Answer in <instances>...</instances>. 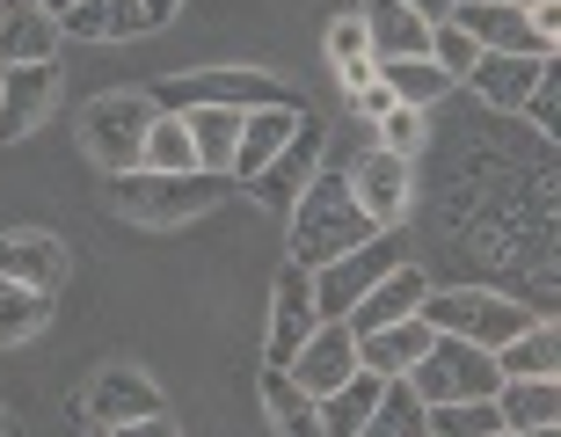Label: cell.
Instances as JSON below:
<instances>
[{"mask_svg":"<svg viewBox=\"0 0 561 437\" xmlns=\"http://www.w3.org/2000/svg\"><path fill=\"white\" fill-rule=\"evenodd\" d=\"M431 350V329H423V313H409V321H387V329L357 335V365L379 379H409V365Z\"/></svg>","mask_w":561,"mask_h":437,"instance_id":"22","label":"cell"},{"mask_svg":"<svg viewBox=\"0 0 561 437\" xmlns=\"http://www.w3.org/2000/svg\"><path fill=\"white\" fill-rule=\"evenodd\" d=\"M503 8H533V0H503Z\"/></svg>","mask_w":561,"mask_h":437,"instance_id":"45","label":"cell"},{"mask_svg":"<svg viewBox=\"0 0 561 437\" xmlns=\"http://www.w3.org/2000/svg\"><path fill=\"white\" fill-rule=\"evenodd\" d=\"M379 387H387V379L357 365V372L343 379L335 394H321V401H313V416H321V437H357V430H365V416L379 409Z\"/></svg>","mask_w":561,"mask_h":437,"instance_id":"26","label":"cell"},{"mask_svg":"<svg viewBox=\"0 0 561 437\" xmlns=\"http://www.w3.org/2000/svg\"><path fill=\"white\" fill-rule=\"evenodd\" d=\"M423 329L437 335H459V343H481V350H503L511 335H525L540 313L511 299V291H489V285H431L423 291Z\"/></svg>","mask_w":561,"mask_h":437,"instance_id":"4","label":"cell"},{"mask_svg":"<svg viewBox=\"0 0 561 437\" xmlns=\"http://www.w3.org/2000/svg\"><path fill=\"white\" fill-rule=\"evenodd\" d=\"M401 8H409V15H423V22L437 30V22H453V8H459V0H401Z\"/></svg>","mask_w":561,"mask_h":437,"instance_id":"40","label":"cell"},{"mask_svg":"<svg viewBox=\"0 0 561 437\" xmlns=\"http://www.w3.org/2000/svg\"><path fill=\"white\" fill-rule=\"evenodd\" d=\"M285 263H299V271H321V263H335V255H351L373 241V219H365V205L351 197V183H343V168L321 161L313 168V183L299 189V205L285 211Z\"/></svg>","mask_w":561,"mask_h":437,"instance_id":"2","label":"cell"},{"mask_svg":"<svg viewBox=\"0 0 561 437\" xmlns=\"http://www.w3.org/2000/svg\"><path fill=\"white\" fill-rule=\"evenodd\" d=\"M518 117L540 131V139H554V125H561V66L554 59L540 66V81H533V95L518 103Z\"/></svg>","mask_w":561,"mask_h":437,"instance_id":"37","label":"cell"},{"mask_svg":"<svg viewBox=\"0 0 561 437\" xmlns=\"http://www.w3.org/2000/svg\"><path fill=\"white\" fill-rule=\"evenodd\" d=\"M233 175H211V168H183V175H161V168H125L110 175V211L131 219V227H190L233 197Z\"/></svg>","mask_w":561,"mask_h":437,"instance_id":"3","label":"cell"},{"mask_svg":"<svg viewBox=\"0 0 561 437\" xmlns=\"http://www.w3.org/2000/svg\"><path fill=\"white\" fill-rule=\"evenodd\" d=\"M51 313H59L51 291H30V285H8V277H0V343H30V335H44Z\"/></svg>","mask_w":561,"mask_h":437,"instance_id":"30","label":"cell"},{"mask_svg":"<svg viewBox=\"0 0 561 437\" xmlns=\"http://www.w3.org/2000/svg\"><path fill=\"white\" fill-rule=\"evenodd\" d=\"M285 372L299 379V387H307L313 401H321V394H335V387H343V379L357 372V335L343 329V321H321V329H313L307 343H299V357H291Z\"/></svg>","mask_w":561,"mask_h":437,"instance_id":"15","label":"cell"},{"mask_svg":"<svg viewBox=\"0 0 561 437\" xmlns=\"http://www.w3.org/2000/svg\"><path fill=\"white\" fill-rule=\"evenodd\" d=\"M474 59H481V44L467 37L459 22H437V30H431V66H437V73H445L453 88L467 81V73H474Z\"/></svg>","mask_w":561,"mask_h":437,"instance_id":"36","label":"cell"},{"mask_svg":"<svg viewBox=\"0 0 561 437\" xmlns=\"http://www.w3.org/2000/svg\"><path fill=\"white\" fill-rule=\"evenodd\" d=\"M496 372L503 379H561V329H554V313H540L525 335H511L496 350Z\"/></svg>","mask_w":561,"mask_h":437,"instance_id":"24","label":"cell"},{"mask_svg":"<svg viewBox=\"0 0 561 437\" xmlns=\"http://www.w3.org/2000/svg\"><path fill=\"white\" fill-rule=\"evenodd\" d=\"M547 59H525V51H481L474 73H467V95H474L481 110H496V117H518V103L533 95V81H540Z\"/></svg>","mask_w":561,"mask_h":437,"instance_id":"16","label":"cell"},{"mask_svg":"<svg viewBox=\"0 0 561 437\" xmlns=\"http://www.w3.org/2000/svg\"><path fill=\"white\" fill-rule=\"evenodd\" d=\"M423 409H445V401H496L503 372H496V350H481V343H459V335H437L431 329V350L409 365L401 379Z\"/></svg>","mask_w":561,"mask_h":437,"instance_id":"6","label":"cell"},{"mask_svg":"<svg viewBox=\"0 0 561 437\" xmlns=\"http://www.w3.org/2000/svg\"><path fill=\"white\" fill-rule=\"evenodd\" d=\"M0 277L59 299L66 277H73V249H66L59 233H37V227H0Z\"/></svg>","mask_w":561,"mask_h":437,"instance_id":"12","label":"cell"},{"mask_svg":"<svg viewBox=\"0 0 561 437\" xmlns=\"http://www.w3.org/2000/svg\"><path fill=\"white\" fill-rule=\"evenodd\" d=\"M496 416H503V430H554L561 423V379H503Z\"/></svg>","mask_w":561,"mask_h":437,"instance_id":"25","label":"cell"},{"mask_svg":"<svg viewBox=\"0 0 561 437\" xmlns=\"http://www.w3.org/2000/svg\"><path fill=\"white\" fill-rule=\"evenodd\" d=\"M0 437H15V423H8V409H0Z\"/></svg>","mask_w":561,"mask_h":437,"instance_id":"44","label":"cell"},{"mask_svg":"<svg viewBox=\"0 0 561 437\" xmlns=\"http://www.w3.org/2000/svg\"><path fill=\"white\" fill-rule=\"evenodd\" d=\"M299 131V103H277V110H249L241 117V139H233V183H249L255 168H271L277 153H285V139Z\"/></svg>","mask_w":561,"mask_h":437,"instance_id":"21","label":"cell"},{"mask_svg":"<svg viewBox=\"0 0 561 437\" xmlns=\"http://www.w3.org/2000/svg\"><path fill=\"white\" fill-rule=\"evenodd\" d=\"M357 437H431V409H423L401 379H387V387H379V409L365 416Z\"/></svg>","mask_w":561,"mask_h":437,"instance_id":"31","label":"cell"},{"mask_svg":"<svg viewBox=\"0 0 561 437\" xmlns=\"http://www.w3.org/2000/svg\"><path fill=\"white\" fill-rule=\"evenodd\" d=\"M489 437H518V430H489Z\"/></svg>","mask_w":561,"mask_h":437,"instance_id":"46","label":"cell"},{"mask_svg":"<svg viewBox=\"0 0 561 437\" xmlns=\"http://www.w3.org/2000/svg\"><path fill=\"white\" fill-rule=\"evenodd\" d=\"M373 146L394 153V161H423V153H431V110L394 103L387 117H373Z\"/></svg>","mask_w":561,"mask_h":437,"instance_id":"34","label":"cell"},{"mask_svg":"<svg viewBox=\"0 0 561 437\" xmlns=\"http://www.w3.org/2000/svg\"><path fill=\"white\" fill-rule=\"evenodd\" d=\"M255 387H263V416H271L277 437H321L313 394H307V387H299L291 372H271V365H263V379H255Z\"/></svg>","mask_w":561,"mask_h":437,"instance_id":"27","label":"cell"},{"mask_svg":"<svg viewBox=\"0 0 561 437\" xmlns=\"http://www.w3.org/2000/svg\"><path fill=\"white\" fill-rule=\"evenodd\" d=\"M95 437H110V430H95Z\"/></svg>","mask_w":561,"mask_h":437,"instance_id":"47","label":"cell"},{"mask_svg":"<svg viewBox=\"0 0 561 437\" xmlns=\"http://www.w3.org/2000/svg\"><path fill=\"white\" fill-rule=\"evenodd\" d=\"M146 125H153V103H146V88H110V95H95V103H88V117H81L88 161L103 168V175H125V168H139Z\"/></svg>","mask_w":561,"mask_h":437,"instance_id":"7","label":"cell"},{"mask_svg":"<svg viewBox=\"0 0 561 437\" xmlns=\"http://www.w3.org/2000/svg\"><path fill=\"white\" fill-rule=\"evenodd\" d=\"M153 110H277L291 103V88L263 66H205V73H161L146 81Z\"/></svg>","mask_w":561,"mask_h":437,"instance_id":"5","label":"cell"},{"mask_svg":"<svg viewBox=\"0 0 561 437\" xmlns=\"http://www.w3.org/2000/svg\"><path fill=\"white\" fill-rule=\"evenodd\" d=\"M313 329H321V313H313V277L299 271V263H285V271L271 277V335H263V365L285 372Z\"/></svg>","mask_w":561,"mask_h":437,"instance_id":"10","label":"cell"},{"mask_svg":"<svg viewBox=\"0 0 561 437\" xmlns=\"http://www.w3.org/2000/svg\"><path fill=\"white\" fill-rule=\"evenodd\" d=\"M379 81H387V95L409 103V110H431V103H453V95H459V88L431 66V51H423V59H387V66H379Z\"/></svg>","mask_w":561,"mask_h":437,"instance_id":"29","label":"cell"},{"mask_svg":"<svg viewBox=\"0 0 561 437\" xmlns=\"http://www.w3.org/2000/svg\"><path fill=\"white\" fill-rule=\"evenodd\" d=\"M59 30L81 44H131L146 30V15H139V0H73L59 15Z\"/></svg>","mask_w":561,"mask_h":437,"instance_id":"23","label":"cell"},{"mask_svg":"<svg viewBox=\"0 0 561 437\" xmlns=\"http://www.w3.org/2000/svg\"><path fill=\"white\" fill-rule=\"evenodd\" d=\"M161 409H168L161 387H153L139 365H103L95 387H88V423H95V430H125V423L161 416Z\"/></svg>","mask_w":561,"mask_h":437,"instance_id":"14","label":"cell"},{"mask_svg":"<svg viewBox=\"0 0 561 437\" xmlns=\"http://www.w3.org/2000/svg\"><path fill=\"white\" fill-rule=\"evenodd\" d=\"M365 44H373V66H387V59H423L431 51V22L423 15H409L401 0H365Z\"/></svg>","mask_w":561,"mask_h":437,"instance_id":"20","label":"cell"},{"mask_svg":"<svg viewBox=\"0 0 561 437\" xmlns=\"http://www.w3.org/2000/svg\"><path fill=\"white\" fill-rule=\"evenodd\" d=\"M190 125V146H197V168H211V175H227L233 168V139H241V117L249 110H175Z\"/></svg>","mask_w":561,"mask_h":437,"instance_id":"28","label":"cell"},{"mask_svg":"<svg viewBox=\"0 0 561 437\" xmlns=\"http://www.w3.org/2000/svg\"><path fill=\"white\" fill-rule=\"evenodd\" d=\"M453 22L481 44V51H525V59H554V51H540V37H533L525 8H503V0H467V8H453Z\"/></svg>","mask_w":561,"mask_h":437,"instance_id":"19","label":"cell"},{"mask_svg":"<svg viewBox=\"0 0 561 437\" xmlns=\"http://www.w3.org/2000/svg\"><path fill=\"white\" fill-rule=\"evenodd\" d=\"M503 430L496 401H445V409H431V437H489Z\"/></svg>","mask_w":561,"mask_h":437,"instance_id":"35","label":"cell"},{"mask_svg":"<svg viewBox=\"0 0 561 437\" xmlns=\"http://www.w3.org/2000/svg\"><path fill=\"white\" fill-rule=\"evenodd\" d=\"M394 263H409V249H401L394 227H379L365 249H351V255H335V263H321V271H307L313 277V313H321V321H343V313L394 271Z\"/></svg>","mask_w":561,"mask_h":437,"instance_id":"8","label":"cell"},{"mask_svg":"<svg viewBox=\"0 0 561 437\" xmlns=\"http://www.w3.org/2000/svg\"><path fill=\"white\" fill-rule=\"evenodd\" d=\"M321 153H329V125H313V117H299V131L285 139V153H277L271 168H255L249 183V197L255 205H277V211H291L299 205V189L313 183V168H321Z\"/></svg>","mask_w":561,"mask_h":437,"instance_id":"11","label":"cell"},{"mask_svg":"<svg viewBox=\"0 0 561 437\" xmlns=\"http://www.w3.org/2000/svg\"><path fill=\"white\" fill-rule=\"evenodd\" d=\"M110 437H183V430H175V416L161 409V416H139V423H125V430H110Z\"/></svg>","mask_w":561,"mask_h":437,"instance_id":"39","label":"cell"},{"mask_svg":"<svg viewBox=\"0 0 561 437\" xmlns=\"http://www.w3.org/2000/svg\"><path fill=\"white\" fill-rule=\"evenodd\" d=\"M329 66H335V81H343V95H357V88L379 73L373 44H365V22H357V15H335L329 22Z\"/></svg>","mask_w":561,"mask_h":437,"instance_id":"32","label":"cell"},{"mask_svg":"<svg viewBox=\"0 0 561 437\" xmlns=\"http://www.w3.org/2000/svg\"><path fill=\"white\" fill-rule=\"evenodd\" d=\"M351 110H357V117H365V125H373V117H387V110H394V95H387V81H379V73H373V81H365V88H357V95H351Z\"/></svg>","mask_w":561,"mask_h":437,"instance_id":"38","label":"cell"},{"mask_svg":"<svg viewBox=\"0 0 561 437\" xmlns=\"http://www.w3.org/2000/svg\"><path fill=\"white\" fill-rule=\"evenodd\" d=\"M139 168H161V175H183V168H197L190 125L175 117V110H153V125H146V146H139Z\"/></svg>","mask_w":561,"mask_h":437,"instance_id":"33","label":"cell"},{"mask_svg":"<svg viewBox=\"0 0 561 437\" xmlns=\"http://www.w3.org/2000/svg\"><path fill=\"white\" fill-rule=\"evenodd\" d=\"M59 103V59L44 66H0V146L30 139Z\"/></svg>","mask_w":561,"mask_h":437,"instance_id":"13","label":"cell"},{"mask_svg":"<svg viewBox=\"0 0 561 437\" xmlns=\"http://www.w3.org/2000/svg\"><path fill=\"white\" fill-rule=\"evenodd\" d=\"M30 8H44V15H66V8H73V0H30Z\"/></svg>","mask_w":561,"mask_h":437,"instance_id":"42","label":"cell"},{"mask_svg":"<svg viewBox=\"0 0 561 437\" xmlns=\"http://www.w3.org/2000/svg\"><path fill=\"white\" fill-rule=\"evenodd\" d=\"M423 291H431L423 263H394V271H387L351 313H343V329H351V335H373V329H387V321H409V313L423 307Z\"/></svg>","mask_w":561,"mask_h":437,"instance_id":"17","label":"cell"},{"mask_svg":"<svg viewBox=\"0 0 561 437\" xmlns=\"http://www.w3.org/2000/svg\"><path fill=\"white\" fill-rule=\"evenodd\" d=\"M59 15H44V8H30V0H0V66H44L59 59Z\"/></svg>","mask_w":561,"mask_h":437,"instance_id":"18","label":"cell"},{"mask_svg":"<svg viewBox=\"0 0 561 437\" xmlns=\"http://www.w3.org/2000/svg\"><path fill=\"white\" fill-rule=\"evenodd\" d=\"M518 437H561V423H554V430H518Z\"/></svg>","mask_w":561,"mask_h":437,"instance_id":"43","label":"cell"},{"mask_svg":"<svg viewBox=\"0 0 561 437\" xmlns=\"http://www.w3.org/2000/svg\"><path fill=\"white\" fill-rule=\"evenodd\" d=\"M431 146L437 175H431V219H423L431 285H489L525 299L533 313H554V271H561L554 139L467 103L445 131L431 125Z\"/></svg>","mask_w":561,"mask_h":437,"instance_id":"1","label":"cell"},{"mask_svg":"<svg viewBox=\"0 0 561 437\" xmlns=\"http://www.w3.org/2000/svg\"><path fill=\"white\" fill-rule=\"evenodd\" d=\"M343 183H351V197L365 205L373 227H401L409 205H416V161H394L379 146H357L351 161H343Z\"/></svg>","mask_w":561,"mask_h":437,"instance_id":"9","label":"cell"},{"mask_svg":"<svg viewBox=\"0 0 561 437\" xmlns=\"http://www.w3.org/2000/svg\"><path fill=\"white\" fill-rule=\"evenodd\" d=\"M139 15H146V30H161V22L183 15V0H139Z\"/></svg>","mask_w":561,"mask_h":437,"instance_id":"41","label":"cell"},{"mask_svg":"<svg viewBox=\"0 0 561 437\" xmlns=\"http://www.w3.org/2000/svg\"><path fill=\"white\" fill-rule=\"evenodd\" d=\"M459 8H467V0H459Z\"/></svg>","mask_w":561,"mask_h":437,"instance_id":"48","label":"cell"}]
</instances>
